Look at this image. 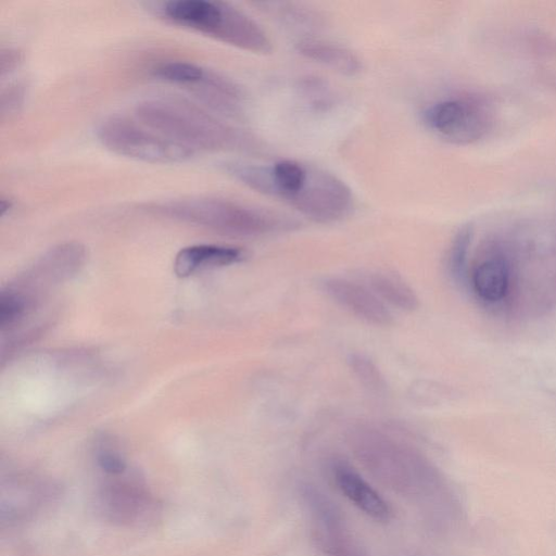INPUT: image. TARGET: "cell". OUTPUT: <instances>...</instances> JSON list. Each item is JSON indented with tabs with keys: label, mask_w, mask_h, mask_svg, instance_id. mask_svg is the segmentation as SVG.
I'll return each instance as SVG.
<instances>
[{
	"label": "cell",
	"mask_w": 556,
	"mask_h": 556,
	"mask_svg": "<svg viewBox=\"0 0 556 556\" xmlns=\"http://www.w3.org/2000/svg\"><path fill=\"white\" fill-rule=\"evenodd\" d=\"M346 438L356 458L392 490L414 498L448 501L440 475L414 447L367 425L353 426Z\"/></svg>",
	"instance_id": "6da1fadb"
},
{
	"label": "cell",
	"mask_w": 556,
	"mask_h": 556,
	"mask_svg": "<svg viewBox=\"0 0 556 556\" xmlns=\"http://www.w3.org/2000/svg\"><path fill=\"white\" fill-rule=\"evenodd\" d=\"M135 115L148 128L194 152L231 149L241 140L235 128L181 98L142 100Z\"/></svg>",
	"instance_id": "7a4b0ae2"
},
{
	"label": "cell",
	"mask_w": 556,
	"mask_h": 556,
	"mask_svg": "<svg viewBox=\"0 0 556 556\" xmlns=\"http://www.w3.org/2000/svg\"><path fill=\"white\" fill-rule=\"evenodd\" d=\"M160 215L223 235L253 238L288 230L295 223L261 208L217 198H188L149 206Z\"/></svg>",
	"instance_id": "3957f363"
},
{
	"label": "cell",
	"mask_w": 556,
	"mask_h": 556,
	"mask_svg": "<svg viewBox=\"0 0 556 556\" xmlns=\"http://www.w3.org/2000/svg\"><path fill=\"white\" fill-rule=\"evenodd\" d=\"M161 13L175 24L245 51L266 54L273 50L271 41L262 26L225 2L172 0L161 5Z\"/></svg>",
	"instance_id": "277c9868"
},
{
	"label": "cell",
	"mask_w": 556,
	"mask_h": 556,
	"mask_svg": "<svg viewBox=\"0 0 556 556\" xmlns=\"http://www.w3.org/2000/svg\"><path fill=\"white\" fill-rule=\"evenodd\" d=\"M99 141L110 151L132 160L173 164L190 160L195 152L124 116H111L97 128Z\"/></svg>",
	"instance_id": "5b68a950"
},
{
	"label": "cell",
	"mask_w": 556,
	"mask_h": 556,
	"mask_svg": "<svg viewBox=\"0 0 556 556\" xmlns=\"http://www.w3.org/2000/svg\"><path fill=\"white\" fill-rule=\"evenodd\" d=\"M302 496L320 556H367L330 498L312 485L303 488Z\"/></svg>",
	"instance_id": "8992f818"
},
{
	"label": "cell",
	"mask_w": 556,
	"mask_h": 556,
	"mask_svg": "<svg viewBox=\"0 0 556 556\" xmlns=\"http://www.w3.org/2000/svg\"><path fill=\"white\" fill-rule=\"evenodd\" d=\"M353 203L352 190L342 179L311 166L303 188L290 206L313 222L330 224L348 216Z\"/></svg>",
	"instance_id": "52a82bcc"
},
{
	"label": "cell",
	"mask_w": 556,
	"mask_h": 556,
	"mask_svg": "<svg viewBox=\"0 0 556 556\" xmlns=\"http://www.w3.org/2000/svg\"><path fill=\"white\" fill-rule=\"evenodd\" d=\"M424 122L439 137L458 144L473 142L486 130L482 110L471 100L448 98L429 105Z\"/></svg>",
	"instance_id": "ba28073f"
},
{
	"label": "cell",
	"mask_w": 556,
	"mask_h": 556,
	"mask_svg": "<svg viewBox=\"0 0 556 556\" xmlns=\"http://www.w3.org/2000/svg\"><path fill=\"white\" fill-rule=\"evenodd\" d=\"M101 504L116 521L139 519L151 504L146 486L128 469L116 475H104Z\"/></svg>",
	"instance_id": "9c48e42d"
},
{
	"label": "cell",
	"mask_w": 556,
	"mask_h": 556,
	"mask_svg": "<svg viewBox=\"0 0 556 556\" xmlns=\"http://www.w3.org/2000/svg\"><path fill=\"white\" fill-rule=\"evenodd\" d=\"M325 291L342 307L358 318L377 326L392 321L387 305L367 287L344 278H330L325 281Z\"/></svg>",
	"instance_id": "30bf717a"
},
{
	"label": "cell",
	"mask_w": 556,
	"mask_h": 556,
	"mask_svg": "<svg viewBox=\"0 0 556 556\" xmlns=\"http://www.w3.org/2000/svg\"><path fill=\"white\" fill-rule=\"evenodd\" d=\"M331 476L340 492L366 516L381 522L391 519L388 502L349 463L333 460Z\"/></svg>",
	"instance_id": "8fae6325"
},
{
	"label": "cell",
	"mask_w": 556,
	"mask_h": 556,
	"mask_svg": "<svg viewBox=\"0 0 556 556\" xmlns=\"http://www.w3.org/2000/svg\"><path fill=\"white\" fill-rule=\"evenodd\" d=\"M244 252L236 247L219 244H193L181 249L174 261L178 277H188L199 270L228 266L240 262Z\"/></svg>",
	"instance_id": "7c38bea8"
},
{
	"label": "cell",
	"mask_w": 556,
	"mask_h": 556,
	"mask_svg": "<svg viewBox=\"0 0 556 556\" xmlns=\"http://www.w3.org/2000/svg\"><path fill=\"white\" fill-rule=\"evenodd\" d=\"M296 50L304 58L342 75H357L363 67L359 56L339 43L304 38L296 43Z\"/></svg>",
	"instance_id": "4fadbf2b"
},
{
	"label": "cell",
	"mask_w": 556,
	"mask_h": 556,
	"mask_svg": "<svg viewBox=\"0 0 556 556\" xmlns=\"http://www.w3.org/2000/svg\"><path fill=\"white\" fill-rule=\"evenodd\" d=\"M507 264L498 257L478 264L472 274V286L478 296L488 302L502 300L508 289Z\"/></svg>",
	"instance_id": "5bb4252c"
},
{
	"label": "cell",
	"mask_w": 556,
	"mask_h": 556,
	"mask_svg": "<svg viewBox=\"0 0 556 556\" xmlns=\"http://www.w3.org/2000/svg\"><path fill=\"white\" fill-rule=\"evenodd\" d=\"M371 290L386 304L389 303L402 311H414L418 306V298L415 291L401 279L377 273L370 276Z\"/></svg>",
	"instance_id": "9a60e30c"
},
{
	"label": "cell",
	"mask_w": 556,
	"mask_h": 556,
	"mask_svg": "<svg viewBox=\"0 0 556 556\" xmlns=\"http://www.w3.org/2000/svg\"><path fill=\"white\" fill-rule=\"evenodd\" d=\"M207 70L202 66L185 61H169L157 65L153 75L164 81L193 88L205 76Z\"/></svg>",
	"instance_id": "2e32d148"
},
{
	"label": "cell",
	"mask_w": 556,
	"mask_h": 556,
	"mask_svg": "<svg viewBox=\"0 0 556 556\" xmlns=\"http://www.w3.org/2000/svg\"><path fill=\"white\" fill-rule=\"evenodd\" d=\"M31 303L14 288H8L0 296V327L2 331L16 326L31 309Z\"/></svg>",
	"instance_id": "e0dca14e"
},
{
	"label": "cell",
	"mask_w": 556,
	"mask_h": 556,
	"mask_svg": "<svg viewBox=\"0 0 556 556\" xmlns=\"http://www.w3.org/2000/svg\"><path fill=\"white\" fill-rule=\"evenodd\" d=\"M350 367L355 377L368 389L381 391L384 389V379L379 368L367 356L352 354L349 358Z\"/></svg>",
	"instance_id": "ac0fdd59"
},
{
	"label": "cell",
	"mask_w": 556,
	"mask_h": 556,
	"mask_svg": "<svg viewBox=\"0 0 556 556\" xmlns=\"http://www.w3.org/2000/svg\"><path fill=\"white\" fill-rule=\"evenodd\" d=\"M23 89L18 85L9 88L2 96V112L11 113L18 110L23 103Z\"/></svg>",
	"instance_id": "d6986e66"
},
{
	"label": "cell",
	"mask_w": 556,
	"mask_h": 556,
	"mask_svg": "<svg viewBox=\"0 0 556 556\" xmlns=\"http://www.w3.org/2000/svg\"><path fill=\"white\" fill-rule=\"evenodd\" d=\"M21 62V53L15 49L2 50L0 56L1 76L13 72Z\"/></svg>",
	"instance_id": "ffe728a7"
},
{
	"label": "cell",
	"mask_w": 556,
	"mask_h": 556,
	"mask_svg": "<svg viewBox=\"0 0 556 556\" xmlns=\"http://www.w3.org/2000/svg\"><path fill=\"white\" fill-rule=\"evenodd\" d=\"M13 207V202L9 198H2L0 202L1 216H4Z\"/></svg>",
	"instance_id": "44dd1931"
}]
</instances>
